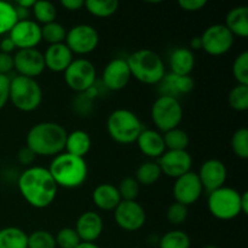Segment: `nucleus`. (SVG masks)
I'll list each match as a JSON object with an SVG mask.
<instances>
[{
  "mask_svg": "<svg viewBox=\"0 0 248 248\" xmlns=\"http://www.w3.org/2000/svg\"><path fill=\"white\" fill-rule=\"evenodd\" d=\"M18 190L31 207L43 210L55 201L58 186L47 169L31 166L19 176Z\"/></svg>",
  "mask_w": 248,
  "mask_h": 248,
  "instance_id": "nucleus-1",
  "label": "nucleus"
},
{
  "mask_svg": "<svg viewBox=\"0 0 248 248\" xmlns=\"http://www.w3.org/2000/svg\"><path fill=\"white\" fill-rule=\"evenodd\" d=\"M67 135L62 125L45 121L36 124L28 131L26 143L36 156H56L64 152Z\"/></svg>",
  "mask_w": 248,
  "mask_h": 248,
  "instance_id": "nucleus-2",
  "label": "nucleus"
},
{
  "mask_svg": "<svg viewBox=\"0 0 248 248\" xmlns=\"http://www.w3.org/2000/svg\"><path fill=\"white\" fill-rule=\"evenodd\" d=\"M47 170L57 186L65 189H74L82 186L89 174V167L85 159L65 152L53 156Z\"/></svg>",
  "mask_w": 248,
  "mask_h": 248,
  "instance_id": "nucleus-3",
  "label": "nucleus"
},
{
  "mask_svg": "<svg viewBox=\"0 0 248 248\" xmlns=\"http://www.w3.org/2000/svg\"><path fill=\"white\" fill-rule=\"evenodd\" d=\"M130 68L131 77L145 85H157L166 75L164 61L159 55L149 48L135 51L126 60Z\"/></svg>",
  "mask_w": 248,
  "mask_h": 248,
  "instance_id": "nucleus-4",
  "label": "nucleus"
},
{
  "mask_svg": "<svg viewBox=\"0 0 248 248\" xmlns=\"http://www.w3.org/2000/svg\"><path fill=\"white\" fill-rule=\"evenodd\" d=\"M9 101L15 108L24 113L36 110L43 102V90L40 84L31 78L16 75L10 79Z\"/></svg>",
  "mask_w": 248,
  "mask_h": 248,
  "instance_id": "nucleus-5",
  "label": "nucleus"
},
{
  "mask_svg": "<svg viewBox=\"0 0 248 248\" xmlns=\"http://www.w3.org/2000/svg\"><path fill=\"white\" fill-rule=\"evenodd\" d=\"M107 130L113 140L120 144L136 142L144 128L140 118L128 109H116L111 111L107 120Z\"/></svg>",
  "mask_w": 248,
  "mask_h": 248,
  "instance_id": "nucleus-6",
  "label": "nucleus"
},
{
  "mask_svg": "<svg viewBox=\"0 0 248 248\" xmlns=\"http://www.w3.org/2000/svg\"><path fill=\"white\" fill-rule=\"evenodd\" d=\"M207 207L217 219H234L241 215V193L234 188L222 186L208 194Z\"/></svg>",
  "mask_w": 248,
  "mask_h": 248,
  "instance_id": "nucleus-7",
  "label": "nucleus"
},
{
  "mask_svg": "<svg viewBox=\"0 0 248 248\" xmlns=\"http://www.w3.org/2000/svg\"><path fill=\"white\" fill-rule=\"evenodd\" d=\"M152 119L160 133L179 127L183 120V108L179 99L160 96L152 107Z\"/></svg>",
  "mask_w": 248,
  "mask_h": 248,
  "instance_id": "nucleus-8",
  "label": "nucleus"
},
{
  "mask_svg": "<svg viewBox=\"0 0 248 248\" xmlns=\"http://www.w3.org/2000/svg\"><path fill=\"white\" fill-rule=\"evenodd\" d=\"M97 79L96 67L85 58L73 60L64 72V81L70 90L85 93L94 86Z\"/></svg>",
  "mask_w": 248,
  "mask_h": 248,
  "instance_id": "nucleus-9",
  "label": "nucleus"
},
{
  "mask_svg": "<svg viewBox=\"0 0 248 248\" xmlns=\"http://www.w3.org/2000/svg\"><path fill=\"white\" fill-rule=\"evenodd\" d=\"M99 35L96 28L90 24H78L67 31L64 44L73 55H87L96 50Z\"/></svg>",
  "mask_w": 248,
  "mask_h": 248,
  "instance_id": "nucleus-10",
  "label": "nucleus"
},
{
  "mask_svg": "<svg viewBox=\"0 0 248 248\" xmlns=\"http://www.w3.org/2000/svg\"><path fill=\"white\" fill-rule=\"evenodd\" d=\"M201 38L202 50L211 56L225 55L234 45L232 31L224 24H212L205 29Z\"/></svg>",
  "mask_w": 248,
  "mask_h": 248,
  "instance_id": "nucleus-11",
  "label": "nucleus"
},
{
  "mask_svg": "<svg viewBox=\"0 0 248 248\" xmlns=\"http://www.w3.org/2000/svg\"><path fill=\"white\" fill-rule=\"evenodd\" d=\"M114 219L118 227L125 232H137L145 224L147 215L137 201H121L114 210Z\"/></svg>",
  "mask_w": 248,
  "mask_h": 248,
  "instance_id": "nucleus-12",
  "label": "nucleus"
},
{
  "mask_svg": "<svg viewBox=\"0 0 248 248\" xmlns=\"http://www.w3.org/2000/svg\"><path fill=\"white\" fill-rule=\"evenodd\" d=\"M202 184L199 179L198 173L190 171L183 176L178 177L173 184L174 202L184 206L194 205L202 195Z\"/></svg>",
  "mask_w": 248,
  "mask_h": 248,
  "instance_id": "nucleus-13",
  "label": "nucleus"
},
{
  "mask_svg": "<svg viewBox=\"0 0 248 248\" xmlns=\"http://www.w3.org/2000/svg\"><path fill=\"white\" fill-rule=\"evenodd\" d=\"M12 57H14V69L21 77L35 79L46 69L44 55L38 48L17 50Z\"/></svg>",
  "mask_w": 248,
  "mask_h": 248,
  "instance_id": "nucleus-14",
  "label": "nucleus"
},
{
  "mask_svg": "<svg viewBox=\"0 0 248 248\" xmlns=\"http://www.w3.org/2000/svg\"><path fill=\"white\" fill-rule=\"evenodd\" d=\"M157 165L160 166L162 174L177 179L190 172L193 159L188 150H166L159 157Z\"/></svg>",
  "mask_w": 248,
  "mask_h": 248,
  "instance_id": "nucleus-15",
  "label": "nucleus"
},
{
  "mask_svg": "<svg viewBox=\"0 0 248 248\" xmlns=\"http://www.w3.org/2000/svg\"><path fill=\"white\" fill-rule=\"evenodd\" d=\"M17 50L35 48L41 41V27L31 19L18 21L9 33Z\"/></svg>",
  "mask_w": 248,
  "mask_h": 248,
  "instance_id": "nucleus-16",
  "label": "nucleus"
},
{
  "mask_svg": "<svg viewBox=\"0 0 248 248\" xmlns=\"http://www.w3.org/2000/svg\"><path fill=\"white\" fill-rule=\"evenodd\" d=\"M198 176L203 190L210 194L224 186L228 178V170L224 162L220 160L210 159L203 162Z\"/></svg>",
  "mask_w": 248,
  "mask_h": 248,
  "instance_id": "nucleus-17",
  "label": "nucleus"
},
{
  "mask_svg": "<svg viewBox=\"0 0 248 248\" xmlns=\"http://www.w3.org/2000/svg\"><path fill=\"white\" fill-rule=\"evenodd\" d=\"M131 72L126 60L115 58L106 65L102 75V81L106 89L110 91H121L131 80Z\"/></svg>",
  "mask_w": 248,
  "mask_h": 248,
  "instance_id": "nucleus-18",
  "label": "nucleus"
},
{
  "mask_svg": "<svg viewBox=\"0 0 248 248\" xmlns=\"http://www.w3.org/2000/svg\"><path fill=\"white\" fill-rule=\"evenodd\" d=\"M103 218L93 211H86L78 218L75 223V232L81 242H94L103 232Z\"/></svg>",
  "mask_w": 248,
  "mask_h": 248,
  "instance_id": "nucleus-19",
  "label": "nucleus"
},
{
  "mask_svg": "<svg viewBox=\"0 0 248 248\" xmlns=\"http://www.w3.org/2000/svg\"><path fill=\"white\" fill-rule=\"evenodd\" d=\"M44 55L45 68L53 73H64L65 69L73 62V53L68 46L63 44L48 45Z\"/></svg>",
  "mask_w": 248,
  "mask_h": 248,
  "instance_id": "nucleus-20",
  "label": "nucleus"
},
{
  "mask_svg": "<svg viewBox=\"0 0 248 248\" xmlns=\"http://www.w3.org/2000/svg\"><path fill=\"white\" fill-rule=\"evenodd\" d=\"M161 96H170L178 98L179 96L190 93L195 87V81L190 75L166 74L160 82Z\"/></svg>",
  "mask_w": 248,
  "mask_h": 248,
  "instance_id": "nucleus-21",
  "label": "nucleus"
},
{
  "mask_svg": "<svg viewBox=\"0 0 248 248\" xmlns=\"http://www.w3.org/2000/svg\"><path fill=\"white\" fill-rule=\"evenodd\" d=\"M136 143L138 145V149L150 159L160 157L166 152L162 133H160L157 130H143L138 136Z\"/></svg>",
  "mask_w": 248,
  "mask_h": 248,
  "instance_id": "nucleus-22",
  "label": "nucleus"
},
{
  "mask_svg": "<svg viewBox=\"0 0 248 248\" xmlns=\"http://www.w3.org/2000/svg\"><path fill=\"white\" fill-rule=\"evenodd\" d=\"M92 200L96 207L102 211H114L121 202L118 188L109 183L97 186L92 193Z\"/></svg>",
  "mask_w": 248,
  "mask_h": 248,
  "instance_id": "nucleus-23",
  "label": "nucleus"
},
{
  "mask_svg": "<svg viewBox=\"0 0 248 248\" xmlns=\"http://www.w3.org/2000/svg\"><path fill=\"white\" fill-rule=\"evenodd\" d=\"M195 67V56L188 47H177L170 55V68L172 74L190 75Z\"/></svg>",
  "mask_w": 248,
  "mask_h": 248,
  "instance_id": "nucleus-24",
  "label": "nucleus"
},
{
  "mask_svg": "<svg viewBox=\"0 0 248 248\" xmlns=\"http://www.w3.org/2000/svg\"><path fill=\"white\" fill-rule=\"evenodd\" d=\"M224 26L232 31V35L240 38L248 36V7L236 6L228 12Z\"/></svg>",
  "mask_w": 248,
  "mask_h": 248,
  "instance_id": "nucleus-25",
  "label": "nucleus"
},
{
  "mask_svg": "<svg viewBox=\"0 0 248 248\" xmlns=\"http://www.w3.org/2000/svg\"><path fill=\"white\" fill-rule=\"evenodd\" d=\"M91 137L89 133L82 130H75L67 135L64 150L68 154L84 159L85 155L91 149Z\"/></svg>",
  "mask_w": 248,
  "mask_h": 248,
  "instance_id": "nucleus-26",
  "label": "nucleus"
},
{
  "mask_svg": "<svg viewBox=\"0 0 248 248\" xmlns=\"http://www.w3.org/2000/svg\"><path fill=\"white\" fill-rule=\"evenodd\" d=\"M0 248H28V235L16 227L0 229Z\"/></svg>",
  "mask_w": 248,
  "mask_h": 248,
  "instance_id": "nucleus-27",
  "label": "nucleus"
},
{
  "mask_svg": "<svg viewBox=\"0 0 248 248\" xmlns=\"http://www.w3.org/2000/svg\"><path fill=\"white\" fill-rule=\"evenodd\" d=\"M118 0H87L84 7L89 14L98 18H108L113 16L119 9Z\"/></svg>",
  "mask_w": 248,
  "mask_h": 248,
  "instance_id": "nucleus-28",
  "label": "nucleus"
},
{
  "mask_svg": "<svg viewBox=\"0 0 248 248\" xmlns=\"http://www.w3.org/2000/svg\"><path fill=\"white\" fill-rule=\"evenodd\" d=\"M161 170L157 162L147 161L144 164L140 165V167L136 171V181L140 183V186H150L156 183L161 177Z\"/></svg>",
  "mask_w": 248,
  "mask_h": 248,
  "instance_id": "nucleus-29",
  "label": "nucleus"
},
{
  "mask_svg": "<svg viewBox=\"0 0 248 248\" xmlns=\"http://www.w3.org/2000/svg\"><path fill=\"white\" fill-rule=\"evenodd\" d=\"M162 137L166 150H186L190 143L188 133L179 127L162 133Z\"/></svg>",
  "mask_w": 248,
  "mask_h": 248,
  "instance_id": "nucleus-30",
  "label": "nucleus"
},
{
  "mask_svg": "<svg viewBox=\"0 0 248 248\" xmlns=\"http://www.w3.org/2000/svg\"><path fill=\"white\" fill-rule=\"evenodd\" d=\"M31 12L35 17L36 23H41L43 26L51 23V22H55L56 17H57L56 6L51 1H47V0H38V1H35L34 6L31 7Z\"/></svg>",
  "mask_w": 248,
  "mask_h": 248,
  "instance_id": "nucleus-31",
  "label": "nucleus"
},
{
  "mask_svg": "<svg viewBox=\"0 0 248 248\" xmlns=\"http://www.w3.org/2000/svg\"><path fill=\"white\" fill-rule=\"evenodd\" d=\"M191 240L186 232L182 230H171L162 235L159 248H190Z\"/></svg>",
  "mask_w": 248,
  "mask_h": 248,
  "instance_id": "nucleus-32",
  "label": "nucleus"
},
{
  "mask_svg": "<svg viewBox=\"0 0 248 248\" xmlns=\"http://www.w3.org/2000/svg\"><path fill=\"white\" fill-rule=\"evenodd\" d=\"M65 36L67 31L58 22H51L41 27V40H45L50 45L63 44L65 41Z\"/></svg>",
  "mask_w": 248,
  "mask_h": 248,
  "instance_id": "nucleus-33",
  "label": "nucleus"
},
{
  "mask_svg": "<svg viewBox=\"0 0 248 248\" xmlns=\"http://www.w3.org/2000/svg\"><path fill=\"white\" fill-rule=\"evenodd\" d=\"M17 22L18 18L15 5L0 0V35L9 34Z\"/></svg>",
  "mask_w": 248,
  "mask_h": 248,
  "instance_id": "nucleus-34",
  "label": "nucleus"
},
{
  "mask_svg": "<svg viewBox=\"0 0 248 248\" xmlns=\"http://www.w3.org/2000/svg\"><path fill=\"white\" fill-rule=\"evenodd\" d=\"M229 106L236 111H246L248 109V86L239 85L232 87L228 96Z\"/></svg>",
  "mask_w": 248,
  "mask_h": 248,
  "instance_id": "nucleus-35",
  "label": "nucleus"
},
{
  "mask_svg": "<svg viewBox=\"0 0 248 248\" xmlns=\"http://www.w3.org/2000/svg\"><path fill=\"white\" fill-rule=\"evenodd\" d=\"M28 248H57V245L50 232L35 230L28 235Z\"/></svg>",
  "mask_w": 248,
  "mask_h": 248,
  "instance_id": "nucleus-36",
  "label": "nucleus"
},
{
  "mask_svg": "<svg viewBox=\"0 0 248 248\" xmlns=\"http://www.w3.org/2000/svg\"><path fill=\"white\" fill-rule=\"evenodd\" d=\"M118 188L121 201H136L140 195V186L133 177H126L119 183Z\"/></svg>",
  "mask_w": 248,
  "mask_h": 248,
  "instance_id": "nucleus-37",
  "label": "nucleus"
},
{
  "mask_svg": "<svg viewBox=\"0 0 248 248\" xmlns=\"http://www.w3.org/2000/svg\"><path fill=\"white\" fill-rule=\"evenodd\" d=\"M232 148L237 157L248 159V130L242 127L234 132L232 137Z\"/></svg>",
  "mask_w": 248,
  "mask_h": 248,
  "instance_id": "nucleus-38",
  "label": "nucleus"
},
{
  "mask_svg": "<svg viewBox=\"0 0 248 248\" xmlns=\"http://www.w3.org/2000/svg\"><path fill=\"white\" fill-rule=\"evenodd\" d=\"M232 75L239 85L248 86V52L244 51L232 63Z\"/></svg>",
  "mask_w": 248,
  "mask_h": 248,
  "instance_id": "nucleus-39",
  "label": "nucleus"
},
{
  "mask_svg": "<svg viewBox=\"0 0 248 248\" xmlns=\"http://www.w3.org/2000/svg\"><path fill=\"white\" fill-rule=\"evenodd\" d=\"M58 248H77L81 244L79 235L74 228H63L55 236Z\"/></svg>",
  "mask_w": 248,
  "mask_h": 248,
  "instance_id": "nucleus-40",
  "label": "nucleus"
},
{
  "mask_svg": "<svg viewBox=\"0 0 248 248\" xmlns=\"http://www.w3.org/2000/svg\"><path fill=\"white\" fill-rule=\"evenodd\" d=\"M166 218L173 225L183 224L188 218V207L178 202L171 203L166 211Z\"/></svg>",
  "mask_w": 248,
  "mask_h": 248,
  "instance_id": "nucleus-41",
  "label": "nucleus"
},
{
  "mask_svg": "<svg viewBox=\"0 0 248 248\" xmlns=\"http://www.w3.org/2000/svg\"><path fill=\"white\" fill-rule=\"evenodd\" d=\"M10 94V78L7 75L0 74V110L9 102Z\"/></svg>",
  "mask_w": 248,
  "mask_h": 248,
  "instance_id": "nucleus-42",
  "label": "nucleus"
},
{
  "mask_svg": "<svg viewBox=\"0 0 248 248\" xmlns=\"http://www.w3.org/2000/svg\"><path fill=\"white\" fill-rule=\"evenodd\" d=\"M178 5L184 11L196 12L202 10L207 5V1L206 0H179Z\"/></svg>",
  "mask_w": 248,
  "mask_h": 248,
  "instance_id": "nucleus-43",
  "label": "nucleus"
},
{
  "mask_svg": "<svg viewBox=\"0 0 248 248\" xmlns=\"http://www.w3.org/2000/svg\"><path fill=\"white\" fill-rule=\"evenodd\" d=\"M14 70V57L9 53L0 52V74L7 75Z\"/></svg>",
  "mask_w": 248,
  "mask_h": 248,
  "instance_id": "nucleus-44",
  "label": "nucleus"
},
{
  "mask_svg": "<svg viewBox=\"0 0 248 248\" xmlns=\"http://www.w3.org/2000/svg\"><path fill=\"white\" fill-rule=\"evenodd\" d=\"M35 157L36 155L34 154L33 150L29 149L28 147H23L21 150L18 152V155H17V159H18L19 164L24 165V166H29L35 161Z\"/></svg>",
  "mask_w": 248,
  "mask_h": 248,
  "instance_id": "nucleus-45",
  "label": "nucleus"
},
{
  "mask_svg": "<svg viewBox=\"0 0 248 248\" xmlns=\"http://www.w3.org/2000/svg\"><path fill=\"white\" fill-rule=\"evenodd\" d=\"M84 0H62L61 5L68 11H79L84 7Z\"/></svg>",
  "mask_w": 248,
  "mask_h": 248,
  "instance_id": "nucleus-46",
  "label": "nucleus"
},
{
  "mask_svg": "<svg viewBox=\"0 0 248 248\" xmlns=\"http://www.w3.org/2000/svg\"><path fill=\"white\" fill-rule=\"evenodd\" d=\"M15 50H16V46H15V44L12 43V40L9 36H6V38H4L0 41V52L11 55V52H14Z\"/></svg>",
  "mask_w": 248,
  "mask_h": 248,
  "instance_id": "nucleus-47",
  "label": "nucleus"
},
{
  "mask_svg": "<svg viewBox=\"0 0 248 248\" xmlns=\"http://www.w3.org/2000/svg\"><path fill=\"white\" fill-rule=\"evenodd\" d=\"M241 213L242 215L248 213V191L241 194Z\"/></svg>",
  "mask_w": 248,
  "mask_h": 248,
  "instance_id": "nucleus-48",
  "label": "nucleus"
},
{
  "mask_svg": "<svg viewBox=\"0 0 248 248\" xmlns=\"http://www.w3.org/2000/svg\"><path fill=\"white\" fill-rule=\"evenodd\" d=\"M34 4H35V0H19V1L16 2V6L31 11V7L34 6Z\"/></svg>",
  "mask_w": 248,
  "mask_h": 248,
  "instance_id": "nucleus-49",
  "label": "nucleus"
},
{
  "mask_svg": "<svg viewBox=\"0 0 248 248\" xmlns=\"http://www.w3.org/2000/svg\"><path fill=\"white\" fill-rule=\"evenodd\" d=\"M190 47L193 50H200V48H202V43H201L200 36H195L194 39H191Z\"/></svg>",
  "mask_w": 248,
  "mask_h": 248,
  "instance_id": "nucleus-50",
  "label": "nucleus"
},
{
  "mask_svg": "<svg viewBox=\"0 0 248 248\" xmlns=\"http://www.w3.org/2000/svg\"><path fill=\"white\" fill-rule=\"evenodd\" d=\"M77 248H101L94 242H81Z\"/></svg>",
  "mask_w": 248,
  "mask_h": 248,
  "instance_id": "nucleus-51",
  "label": "nucleus"
},
{
  "mask_svg": "<svg viewBox=\"0 0 248 248\" xmlns=\"http://www.w3.org/2000/svg\"><path fill=\"white\" fill-rule=\"evenodd\" d=\"M202 248H219L218 246H215V245H207V246L202 247Z\"/></svg>",
  "mask_w": 248,
  "mask_h": 248,
  "instance_id": "nucleus-52",
  "label": "nucleus"
},
{
  "mask_svg": "<svg viewBox=\"0 0 248 248\" xmlns=\"http://www.w3.org/2000/svg\"><path fill=\"white\" fill-rule=\"evenodd\" d=\"M138 248H140V247H138Z\"/></svg>",
  "mask_w": 248,
  "mask_h": 248,
  "instance_id": "nucleus-53",
  "label": "nucleus"
}]
</instances>
